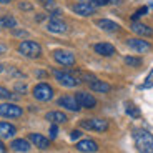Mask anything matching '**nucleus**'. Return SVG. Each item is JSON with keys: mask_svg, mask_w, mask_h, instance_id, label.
<instances>
[{"mask_svg": "<svg viewBox=\"0 0 153 153\" xmlns=\"http://www.w3.org/2000/svg\"><path fill=\"white\" fill-rule=\"evenodd\" d=\"M72 10L82 17H90L95 13L97 5H93V2H78V4H75L72 7Z\"/></svg>", "mask_w": 153, "mask_h": 153, "instance_id": "obj_8", "label": "nucleus"}, {"mask_svg": "<svg viewBox=\"0 0 153 153\" xmlns=\"http://www.w3.org/2000/svg\"><path fill=\"white\" fill-rule=\"evenodd\" d=\"M58 105L67 108V110H70V111H78L82 108L75 97H70V95H65V97H62V98H58Z\"/></svg>", "mask_w": 153, "mask_h": 153, "instance_id": "obj_12", "label": "nucleus"}, {"mask_svg": "<svg viewBox=\"0 0 153 153\" xmlns=\"http://www.w3.org/2000/svg\"><path fill=\"white\" fill-rule=\"evenodd\" d=\"M43 19H45V15H37V22H42Z\"/></svg>", "mask_w": 153, "mask_h": 153, "instance_id": "obj_38", "label": "nucleus"}, {"mask_svg": "<svg viewBox=\"0 0 153 153\" xmlns=\"http://www.w3.org/2000/svg\"><path fill=\"white\" fill-rule=\"evenodd\" d=\"M125 111H126V115H130L131 118H140V110H138V107H135L131 102H126L125 103Z\"/></svg>", "mask_w": 153, "mask_h": 153, "instance_id": "obj_23", "label": "nucleus"}, {"mask_svg": "<svg viewBox=\"0 0 153 153\" xmlns=\"http://www.w3.org/2000/svg\"><path fill=\"white\" fill-rule=\"evenodd\" d=\"M93 5H97V7H103V5H108L110 4V0H92Z\"/></svg>", "mask_w": 153, "mask_h": 153, "instance_id": "obj_32", "label": "nucleus"}, {"mask_svg": "<svg viewBox=\"0 0 153 153\" xmlns=\"http://www.w3.org/2000/svg\"><path fill=\"white\" fill-rule=\"evenodd\" d=\"M130 28H131V32H135L137 35H142V37H152L153 35V28L140 22H133Z\"/></svg>", "mask_w": 153, "mask_h": 153, "instance_id": "obj_16", "label": "nucleus"}, {"mask_svg": "<svg viewBox=\"0 0 153 153\" xmlns=\"http://www.w3.org/2000/svg\"><path fill=\"white\" fill-rule=\"evenodd\" d=\"M53 58H55V62H58V63L63 65V67L75 65V55H73L72 52H67V50H55Z\"/></svg>", "mask_w": 153, "mask_h": 153, "instance_id": "obj_7", "label": "nucleus"}, {"mask_svg": "<svg viewBox=\"0 0 153 153\" xmlns=\"http://www.w3.org/2000/svg\"><path fill=\"white\" fill-rule=\"evenodd\" d=\"M150 87H153V68H152V72L146 75L145 82H143V85H142V88H150Z\"/></svg>", "mask_w": 153, "mask_h": 153, "instance_id": "obj_26", "label": "nucleus"}, {"mask_svg": "<svg viewBox=\"0 0 153 153\" xmlns=\"http://www.w3.org/2000/svg\"><path fill=\"white\" fill-rule=\"evenodd\" d=\"M125 65H128V67H140L142 65V58H138V57H125Z\"/></svg>", "mask_w": 153, "mask_h": 153, "instance_id": "obj_24", "label": "nucleus"}, {"mask_svg": "<svg viewBox=\"0 0 153 153\" xmlns=\"http://www.w3.org/2000/svg\"><path fill=\"white\" fill-rule=\"evenodd\" d=\"M78 152H83V153H95L97 150H98V145H97V142H93V140H80V142L76 143L75 146Z\"/></svg>", "mask_w": 153, "mask_h": 153, "instance_id": "obj_15", "label": "nucleus"}, {"mask_svg": "<svg viewBox=\"0 0 153 153\" xmlns=\"http://www.w3.org/2000/svg\"><path fill=\"white\" fill-rule=\"evenodd\" d=\"M45 120H48V122H52V123H65L67 120V115L63 113V111H58V110H53V111H48V113L45 115Z\"/></svg>", "mask_w": 153, "mask_h": 153, "instance_id": "obj_17", "label": "nucleus"}, {"mask_svg": "<svg viewBox=\"0 0 153 153\" xmlns=\"http://www.w3.org/2000/svg\"><path fill=\"white\" fill-rule=\"evenodd\" d=\"M135 145L140 153H153V135L146 130H135L133 131Z\"/></svg>", "mask_w": 153, "mask_h": 153, "instance_id": "obj_1", "label": "nucleus"}, {"mask_svg": "<svg viewBox=\"0 0 153 153\" xmlns=\"http://www.w3.org/2000/svg\"><path fill=\"white\" fill-rule=\"evenodd\" d=\"M23 115V110L15 103H0V117L5 118H19Z\"/></svg>", "mask_w": 153, "mask_h": 153, "instance_id": "obj_6", "label": "nucleus"}, {"mask_svg": "<svg viewBox=\"0 0 153 153\" xmlns=\"http://www.w3.org/2000/svg\"><path fill=\"white\" fill-rule=\"evenodd\" d=\"M4 72V65H2V63H0V73Z\"/></svg>", "mask_w": 153, "mask_h": 153, "instance_id": "obj_42", "label": "nucleus"}, {"mask_svg": "<svg viewBox=\"0 0 153 153\" xmlns=\"http://www.w3.org/2000/svg\"><path fill=\"white\" fill-rule=\"evenodd\" d=\"M93 50H95V53L102 55V57H111V55H115V47L111 45V43H95L93 45Z\"/></svg>", "mask_w": 153, "mask_h": 153, "instance_id": "obj_13", "label": "nucleus"}, {"mask_svg": "<svg viewBox=\"0 0 153 153\" xmlns=\"http://www.w3.org/2000/svg\"><path fill=\"white\" fill-rule=\"evenodd\" d=\"M146 12H148V7H142L140 10H137V12L133 13V15H131V20H133V22H137V20L140 19V17H143V15H145Z\"/></svg>", "mask_w": 153, "mask_h": 153, "instance_id": "obj_25", "label": "nucleus"}, {"mask_svg": "<svg viewBox=\"0 0 153 153\" xmlns=\"http://www.w3.org/2000/svg\"><path fill=\"white\" fill-rule=\"evenodd\" d=\"M50 17H52V19H60V17H62V10H52Z\"/></svg>", "mask_w": 153, "mask_h": 153, "instance_id": "obj_35", "label": "nucleus"}, {"mask_svg": "<svg viewBox=\"0 0 153 153\" xmlns=\"http://www.w3.org/2000/svg\"><path fill=\"white\" fill-rule=\"evenodd\" d=\"M76 102H78V105L83 108H95L97 105V100L95 97L92 95V93H87V92H78L75 95Z\"/></svg>", "mask_w": 153, "mask_h": 153, "instance_id": "obj_9", "label": "nucleus"}, {"mask_svg": "<svg viewBox=\"0 0 153 153\" xmlns=\"http://www.w3.org/2000/svg\"><path fill=\"white\" fill-rule=\"evenodd\" d=\"M15 92H19V93H27V85L25 83H15Z\"/></svg>", "mask_w": 153, "mask_h": 153, "instance_id": "obj_28", "label": "nucleus"}, {"mask_svg": "<svg viewBox=\"0 0 153 153\" xmlns=\"http://www.w3.org/2000/svg\"><path fill=\"white\" fill-rule=\"evenodd\" d=\"M40 2H42L43 5H45V7H53V0H40Z\"/></svg>", "mask_w": 153, "mask_h": 153, "instance_id": "obj_36", "label": "nucleus"}, {"mask_svg": "<svg viewBox=\"0 0 153 153\" xmlns=\"http://www.w3.org/2000/svg\"><path fill=\"white\" fill-rule=\"evenodd\" d=\"M19 52L23 55V57L37 58V57H40V53H42V47L38 45L37 42H33V40H23V42L19 45Z\"/></svg>", "mask_w": 153, "mask_h": 153, "instance_id": "obj_2", "label": "nucleus"}, {"mask_svg": "<svg viewBox=\"0 0 153 153\" xmlns=\"http://www.w3.org/2000/svg\"><path fill=\"white\" fill-rule=\"evenodd\" d=\"M97 25H98L102 30H105V32H117L118 30V23L117 22H113V20H108V19H102V20H98L97 22Z\"/></svg>", "mask_w": 153, "mask_h": 153, "instance_id": "obj_19", "label": "nucleus"}, {"mask_svg": "<svg viewBox=\"0 0 153 153\" xmlns=\"http://www.w3.org/2000/svg\"><path fill=\"white\" fill-rule=\"evenodd\" d=\"M20 7V10H28V12H32L33 10V5L32 4H28V2H22V4L19 5Z\"/></svg>", "mask_w": 153, "mask_h": 153, "instance_id": "obj_31", "label": "nucleus"}, {"mask_svg": "<svg viewBox=\"0 0 153 153\" xmlns=\"http://www.w3.org/2000/svg\"><path fill=\"white\" fill-rule=\"evenodd\" d=\"M12 150L13 152H20V153H25L30 150V143L27 142V140H23V138H19V140H13L12 142Z\"/></svg>", "mask_w": 153, "mask_h": 153, "instance_id": "obj_20", "label": "nucleus"}, {"mask_svg": "<svg viewBox=\"0 0 153 153\" xmlns=\"http://www.w3.org/2000/svg\"><path fill=\"white\" fill-rule=\"evenodd\" d=\"M13 35H15V37H25V38L28 37V33L25 30H13Z\"/></svg>", "mask_w": 153, "mask_h": 153, "instance_id": "obj_33", "label": "nucleus"}, {"mask_svg": "<svg viewBox=\"0 0 153 153\" xmlns=\"http://www.w3.org/2000/svg\"><path fill=\"white\" fill-rule=\"evenodd\" d=\"M5 50H7V48H5V45H0V53H5Z\"/></svg>", "mask_w": 153, "mask_h": 153, "instance_id": "obj_39", "label": "nucleus"}, {"mask_svg": "<svg viewBox=\"0 0 153 153\" xmlns=\"http://www.w3.org/2000/svg\"><path fill=\"white\" fill-rule=\"evenodd\" d=\"M32 95H33L35 100H38V102H48V100L53 98V88L50 87L48 83H38L33 87Z\"/></svg>", "mask_w": 153, "mask_h": 153, "instance_id": "obj_3", "label": "nucleus"}, {"mask_svg": "<svg viewBox=\"0 0 153 153\" xmlns=\"http://www.w3.org/2000/svg\"><path fill=\"white\" fill-rule=\"evenodd\" d=\"M0 98H4V100H7V98H13V95H12V93L8 92L7 88L0 87Z\"/></svg>", "mask_w": 153, "mask_h": 153, "instance_id": "obj_27", "label": "nucleus"}, {"mask_svg": "<svg viewBox=\"0 0 153 153\" xmlns=\"http://www.w3.org/2000/svg\"><path fill=\"white\" fill-rule=\"evenodd\" d=\"M82 128L85 130H93V131H107L108 130V122L103 118H87L80 123Z\"/></svg>", "mask_w": 153, "mask_h": 153, "instance_id": "obj_5", "label": "nucleus"}, {"mask_svg": "<svg viewBox=\"0 0 153 153\" xmlns=\"http://www.w3.org/2000/svg\"><path fill=\"white\" fill-rule=\"evenodd\" d=\"M15 126L7 122H0V138H12L15 135Z\"/></svg>", "mask_w": 153, "mask_h": 153, "instance_id": "obj_18", "label": "nucleus"}, {"mask_svg": "<svg viewBox=\"0 0 153 153\" xmlns=\"http://www.w3.org/2000/svg\"><path fill=\"white\" fill-rule=\"evenodd\" d=\"M47 30L52 32V33H67L68 27H67V23L60 19H52L48 23H47Z\"/></svg>", "mask_w": 153, "mask_h": 153, "instance_id": "obj_11", "label": "nucleus"}, {"mask_svg": "<svg viewBox=\"0 0 153 153\" xmlns=\"http://www.w3.org/2000/svg\"><path fill=\"white\" fill-rule=\"evenodd\" d=\"M53 76L57 78L58 83L63 85V87H67V88H75V87H78V83H80V80H78V78H76L75 75L68 73V72H60V70H53Z\"/></svg>", "mask_w": 153, "mask_h": 153, "instance_id": "obj_4", "label": "nucleus"}, {"mask_svg": "<svg viewBox=\"0 0 153 153\" xmlns=\"http://www.w3.org/2000/svg\"><path fill=\"white\" fill-rule=\"evenodd\" d=\"M38 76H42V78H43V76H47V73L45 72H38Z\"/></svg>", "mask_w": 153, "mask_h": 153, "instance_id": "obj_40", "label": "nucleus"}, {"mask_svg": "<svg viewBox=\"0 0 153 153\" xmlns=\"http://www.w3.org/2000/svg\"><path fill=\"white\" fill-rule=\"evenodd\" d=\"M80 137H82L80 130H73L72 133H70V138H72V140H76V138H80Z\"/></svg>", "mask_w": 153, "mask_h": 153, "instance_id": "obj_34", "label": "nucleus"}, {"mask_svg": "<svg viewBox=\"0 0 153 153\" xmlns=\"http://www.w3.org/2000/svg\"><path fill=\"white\" fill-rule=\"evenodd\" d=\"M8 73H10L12 76H17V78H25V75H23L22 72H19L17 68H10V70H8Z\"/></svg>", "mask_w": 153, "mask_h": 153, "instance_id": "obj_30", "label": "nucleus"}, {"mask_svg": "<svg viewBox=\"0 0 153 153\" xmlns=\"http://www.w3.org/2000/svg\"><path fill=\"white\" fill-rule=\"evenodd\" d=\"M126 43H128V47L133 52H138V53H145V52H148L152 48V45L146 40H142V38H130Z\"/></svg>", "mask_w": 153, "mask_h": 153, "instance_id": "obj_10", "label": "nucleus"}, {"mask_svg": "<svg viewBox=\"0 0 153 153\" xmlns=\"http://www.w3.org/2000/svg\"><path fill=\"white\" fill-rule=\"evenodd\" d=\"M12 0H0V4H10Z\"/></svg>", "mask_w": 153, "mask_h": 153, "instance_id": "obj_41", "label": "nucleus"}, {"mask_svg": "<svg viewBox=\"0 0 153 153\" xmlns=\"http://www.w3.org/2000/svg\"><path fill=\"white\" fill-rule=\"evenodd\" d=\"M0 27L4 28H15L17 27V20L10 15H4L0 17Z\"/></svg>", "mask_w": 153, "mask_h": 153, "instance_id": "obj_22", "label": "nucleus"}, {"mask_svg": "<svg viewBox=\"0 0 153 153\" xmlns=\"http://www.w3.org/2000/svg\"><path fill=\"white\" fill-rule=\"evenodd\" d=\"M90 88H92L93 92H98V93H107V92H110V85L107 83V82H102V80H93V82H90Z\"/></svg>", "mask_w": 153, "mask_h": 153, "instance_id": "obj_21", "label": "nucleus"}, {"mask_svg": "<svg viewBox=\"0 0 153 153\" xmlns=\"http://www.w3.org/2000/svg\"><path fill=\"white\" fill-rule=\"evenodd\" d=\"M57 135H58V126H57V123H53L50 126V138L53 140V138H57Z\"/></svg>", "mask_w": 153, "mask_h": 153, "instance_id": "obj_29", "label": "nucleus"}, {"mask_svg": "<svg viewBox=\"0 0 153 153\" xmlns=\"http://www.w3.org/2000/svg\"><path fill=\"white\" fill-rule=\"evenodd\" d=\"M28 140H30V142L33 143L37 148H40V150H47L50 146L48 138H45L43 135H40V133H30V135H28Z\"/></svg>", "mask_w": 153, "mask_h": 153, "instance_id": "obj_14", "label": "nucleus"}, {"mask_svg": "<svg viewBox=\"0 0 153 153\" xmlns=\"http://www.w3.org/2000/svg\"><path fill=\"white\" fill-rule=\"evenodd\" d=\"M150 8H152V10H153V2H152V4H150Z\"/></svg>", "mask_w": 153, "mask_h": 153, "instance_id": "obj_43", "label": "nucleus"}, {"mask_svg": "<svg viewBox=\"0 0 153 153\" xmlns=\"http://www.w3.org/2000/svg\"><path fill=\"white\" fill-rule=\"evenodd\" d=\"M0 153H7V148H5V145L2 143V140H0Z\"/></svg>", "mask_w": 153, "mask_h": 153, "instance_id": "obj_37", "label": "nucleus"}]
</instances>
